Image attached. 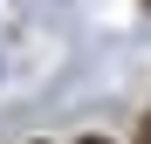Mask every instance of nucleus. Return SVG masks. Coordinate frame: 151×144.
Wrapping results in <instances>:
<instances>
[{"label":"nucleus","instance_id":"nucleus-1","mask_svg":"<svg viewBox=\"0 0 151 144\" xmlns=\"http://www.w3.org/2000/svg\"><path fill=\"white\" fill-rule=\"evenodd\" d=\"M89 144H103V137H89Z\"/></svg>","mask_w":151,"mask_h":144}]
</instances>
